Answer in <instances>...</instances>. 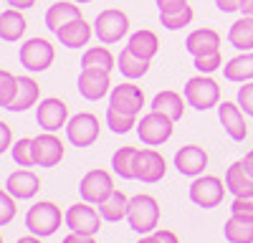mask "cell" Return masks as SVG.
<instances>
[{
  "instance_id": "1",
  "label": "cell",
  "mask_w": 253,
  "mask_h": 243,
  "mask_svg": "<svg viewBox=\"0 0 253 243\" xmlns=\"http://www.w3.org/2000/svg\"><path fill=\"white\" fill-rule=\"evenodd\" d=\"M126 220H129V228L137 233H152L157 228L160 220V205L152 195H134L129 200V210H126Z\"/></svg>"
},
{
  "instance_id": "2",
  "label": "cell",
  "mask_w": 253,
  "mask_h": 243,
  "mask_svg": "<svg viewBox=\"0 0 253 243\" xmlns=\"http://www.w3.org/2000/svg\"><path fill=\"white\" fill-rule=\"evenodd\" d=\"M26 228L38 236V238H46V236H53L58 228H61V210L58 205L48 200H41L26 213Z\"/></svg>"
},
{
  "instance_id": "3",
  "label": "cell",
  "mask_w": 253,
  "mask_h": 243,
  "mask_svg": "<svg viewBox=\"0 0 253 243\" xmlns=\"http://www.w3.org/2000/svg\"><path fill=\"white\" fill-rule=\"evenodd\" d=\"M185 99H187V104L195 107L198 112L213 109V107H218L220 86L210 76H195L185 84Z\"/></svg>"
},
{
  "instance_id": "4",
  "label": "cell",
  "mask_w": 253,
  "mask_h": 243,
  "mask_svg": "<svg viewBox=\"0 0 253 243\" xmlns=\"http://www.w3.org/2000/svg\"><path fill=\"white\" fill-rule=\"evenodd\" d=\"M172 124L175 122L170 117H165L162 112H150V114H144L139 119V124H137V134L139 139L144 142L147 147H157L162 145V142H167L172 137Z\"/></svg>"
},
{
  "instance_id": "5",
  "label": "cell",
  "mask_w": 253,
  "mask_h": 243,
  "mask_svg": "<svg viewBox=\"0 0 253 243\" xmlns=\"http://www.w3.org/2000/svg\"><path fill=\"white\" fill-rule=\"evenodd\" d=\"M126 31H129V18L114 8L101 10L94 20V33L101 43H117V40L126 36Z\"/></svg>"
},
{
  "instance_id": "6",
  "label": "cell",
  "mask_w": 253,
  "mask_h": 243,
  "mask_svg": "<svg viewBox=\"0 0 253 243\" xmlns=\"http://www.w3.org/2000/svg\"><path fill=\"white\" fill-rule=\"evenodd\" d=\"M18 58H20V64H23L28 71L38 74V71H46L53 64L56 51H53V46L48 43L46 38H31L28 43L20 46Z\"/></svg>"
},
{
  "instance_id": "7",
  "label": "cell",
  "mask_w": 253,
  "mask_h": 243,
  "mask_svg": "<svg viewBox=\"0 0 253 243\" xmlns=\"http://www.w3.org/2000/svg\"><path fill=\"white\" fill-rule=\"evenodd\" d=\"M228 185H223L220 177H213V175H203L198 177L193 185H190V200L200 208H215L223 202V195H225Z\"/></svg>"
},
{
  "instance_id": "8",
  "label": "cell",
  "mask_w": 253,
  "mask_h": 243,
  "mask_svg": "<svg viewBox=\"0 0 253 243\" xmlns=\"http://www.w3.org/2000/svg\"><path fill=\"white\" fill-rule=\"evenodd\" d=\"M79 193H81V198L86 202L99 205V202H104L114 193V180H112L109 172H104V170H91V172H86L81 177Z\"/></svg>"
},
{
  "instance_id": "9",
  "label": "cell",
  "mask_w": 253,
  "mask_h": 243,
  "mask_svg": "<svg viewBox=\"0 0 253 243\" xmlns=\"http://www.w3.org/2000/svg\"><path fill=\"white\" fill-rule=\"evenodd\" d=\"M66 134H69V142L76 147H89L96 142L99 137V119L89 112H81L76 117H71L66 122Z\"/></svg>"
},
{
  "instance_id": "10",
  "label": "cell",
  "mask_w": 253,
  "mask_h": 243,
  "mask_svg": "<svg viewBox=\"0 0 253 243\" xmlns=\"http://www.w3.org/2000/svg\"><path fill=\"white\" fill-rule=\"evenodd\" d=\"M66 226L74 231V233H81V236H94L99 228H101V215L91 208V202H76L66 210Z\"/></svg>"
},
{
  "instance_id": "11",
  "label": "cell",
  "mask_w": 253,
  "mask_h": 243,
  "mask_svg": "<svg viewBox=\"0 0 253 243\" xmlns=\"http://www.w3.org/2000/svg\"><path fill=\"white\" fill-rule=\"evenodd\" d=\"M167 172L165 157L157 150H139L134 160V180L142 182H160Z\"/></svg>"
},
{
  "instance_id": "12",
  "label": "cell",
  "mask_w": 253,
  "mask_h": 243,
  "mask_svg": "<svg viewBox=\"0 0 253 243\" xmlns=\"http://www.w3.org/2000/svg\"><path fill=\"white\" fill-rule=\"evenodd\" d=\"M109 107L117 109V112H122V114L137 117V114L142 112V107H144V94H142V89L134 86V84H119V86H114V91H112Z\"/></svg>"
},
{
  "instance_id": "13",
  "label": "cell",
  "mask_w": 253,
  "mask_h": 243,
  "mask_svg": "<svg viewBox=\"0 0 253 243\" xmlns=\"http://www.w3.org/2000/svg\"><path fill=\"white\" fill-rule=\"evenodd\" d=\"M69 119V107L63 104L61 99H43L41 101V107L36 109V122L41 129L46 132H56L66 124Z\"/></svg>"
},
{
  "instance_id": "14",
  "label": "cell",
  "mask_w": 253,
  "mask_h": 243,
  "mask_svg": "<svg viewBox=\"0 0 253 243\" xmlns=\"http://www.w3.org/2000/svg\"><path fill=\"white\" fill-rule=\"evenodd\" d=\"M109 71H101V69H81L79 74V91L84 99L96 101L101 96H107L109 91Z\"/></svg>"
},
{
  "instance_id": "15",
  "label": "cell",
  "mask_w": 253,
  "mask_h": 243,
  "mask_svg": "<svg viewBox=\"0 0 253 243\" xmlns=\"http://www.w3.org/2000/svg\"><path fill=\"white\" fill-rule=\"evenodd\" d=\"M33 157H36V165L38 167H53V165H58L61 157H63L61 139L53 137V132L38 134L33 139Z\"/></svg>"
},
{
  "instance_id": "16",
  "label": "cell",
  "mask_w": 253,
  "mask_h": 243,
  "mask_svg": "<svg viewBox=\"0 0 253 243\" xmlns=\"http://www.w3.org/2000/svg\"><path fill=\"white\" fill-rule=\"evenodd\" d=\"M218 117H220V124H223V129L228 132L230 139H236V142L246 139L248 127H246L243 109L238 104H233V101H223V104H218Z\"/></svg>"
},
{
  "instance_id": "17",
  "label": "cell",
  "mask_w": 253,
  "mask_h": 243,
  "mask_svg": "<svg viewBox=\"0 0 253 243\" xmlns=\"http://www.w3.org/2000/svg\"><path fill=\"white\" fill-rule=\"evenodd\" d=\"M175 167H177L180 175L195 177V175H200V172L208 167V152H205L203 147L187 145V147L177 150V155H175Z\"/></svg>"
},
{
  "instance_id": "18",
  "label": "cell",
  "mask_w": 253,
  "mask_h": 243,
  "mask_svg": "<svg viewBox=\"0 0 253 243\" xmlns=\"http://www.w3.org/2000/svg\"><path fill=\"white\" fill-rule=\"evenodd\" d=\"M185 48L193 53L195 58L198 56H208V53H215V51H220V36L213 28H198V31H193L187 36Z\"/></svg>"
},
{
  "instance_id": "19",
  "label": "cell",
  "mask_w": 253,
  "mask_h": 243,
  "mask_svg": "<svg viewBox=\"0 0 253 243\" xmlns=\"http://www.w3.org/2000/svg\"><path fill=\"white\" fill-rule=\"evenodd\" d=\"M5 188H8V193H10L13 198L28 200V198H33V195L38 193L41 180H38V175L31 172V170H18V172H13V175L8 177Z\"/></svg>"
},
{
  "instance_id": "20",
  "label": "cell",
  "mask_w": 253,
  "mask_h": 243,
  "mask_svg": "<svg viewBox=\"0 0 253 243\" xmlns=\"http://www.w3.org/2000/svg\"><path fill=\"white\" fill-rule=\"evenodd\" d=\"M225 185L236 198L241 195H253V175L246 170L243 162H233L225 172Z\"/></svg>"
},
{
  "instance_id": "21",
  "label": "cell",
  "mask_w": 253,
  "mask_h": 243,
  "mask_svg": "<svg viewBox=\"0 0 253 243\" xmlns=\"http://www.w3.org/2000/svg\"><path fill=\"white\" fill-rule=\"evenodd\" d=\"M79 18H81L79 5H74V3H56V5H51L46 10V26H48V31L58 33L63 26L74 23V20H79Z\"/></svg>"
},
{
  "instance_id": "22",
  "label": "cell",
  "mask_w": 253,
  "mask_h": 243,
  "mask_svg": "<svg viewBox=\"0 0 253 243\" xmlns=\"http://www.w3.org/2000/svg\"><path fill=\"white\" fill-rule=\"evenodd\" d=\"M58 40L66 48H81V46H86L89 43V38H91V28H89V23L84 18H79V20H74V23H69V26H63L58 33Z\"/></svg>"
},
{
  "instance_id": "23",
  "label": "cell",
  "mask_w": 253,
  "mask_h": 243,
  "mask_svg": "<svg viewBox=\"0 0 253 243\" xmlns=\"http://www.w3.org/2000/svg\"><path fill=\"white\" fill-rule=\"evenodd\" d=\"M38 101V84H36V79L31 76H20L18 79V89H15V96L10 101V112H26L31 109L33 104Z\"/></svg>"
},
{
  "instance_id": "24",
  "label": "cell",
  "mask_w": 253,
  "mask_h": 243,
  "mask_svg": "<svg viewBox=\"0 0 253 243\" xmlns=\"http://www.w3.org/2000/svg\"><path fill=\"white\" fill-rule=\"evenodd\" d=\"M223 76L228 81H238V84L251 81L253 79V51H243L241 56L230 58L223 69Z\"/></svg>"
},
{
  "instance_id": "25",
  "label": "cell",
  "mask_w": 253,
  "mask_h": 243,
  "mask_svg": "<svg viewBox=\"0 0 253 243\" xmlns=\"http://www.w3.org/2000/svg\"><path fill=\"white\" fill-rule=\"evenodd\" d=\"M26 18L20 15V10H15V8H8V10H3L0 13V38L3 40H20V36L26 33Z\"/></svg>"
},
{
  "instance_id": "26",
  "label": "cell",
  "mask_w": 253,
  "mask_h": 243,
  "mask_svg": "<svg viewBox=\"0 0 253 243\" xmlns=\"http://www.w3.org/2000/svg\"><path fill=\"white\" fill-rule=\"evenodd\" d=\"M228 40L238 51H253V18L251 15L238 18L228 31Z\"/></svg>"
},
{
  "instance_id": "27",
  "label": "cell",
  "mask_w": 253,
  "mask_h": 243,
  "mask_svg": "<svg viewBox=\"0 0 253 243\" xmlns=\"http://www.w3.org/2000/svg\"><path fill=\"white\" fill-rule=\"evenodd\" d=\"M126 48H129L134 56H139V58H144V61H150V58L157 53V48H160V40H157V36H155L152 31H144V28H142V31L132 33Z\"/></svg>"
},
{
  "instance_id": "28",
  "label": "cell",
  "mask_w": 253,
  "mask_h": 243,
  "mask_svg": "<svg viewBox=\"0 0 253 243\" xmlns=\"http://www.w3.org/2000/svg\"><path fill=\"white\" fill-rule=\"evenodd\" d=\"M126 210H129V198H126L124 193H119L117 188H114V193H112L107 200L99 202V213H101V218H104V220H109V223H117V220L126 218Z\"/></svg>"
},
{
  "instance_id": "29",
  "label": "cell",
  "mask_w": 253,
  "mask_h": 243,
  "mask_svg": "<svg viewBox=\"0 0 253 243\" xmlns=\"http://www.w3.org/2000/svg\"><path fill=\"white\" fill-rule=\"evenodd\" d=\"M152 109L155 112H162L165 117H170L172 122L182 119V112H185V104H182V96L177 91H162L152 99Z\"/></svg>"
},
{
  "instance_id": "30",
  "label": "cell",
  "mask_w": 253,
  "mask_h": 243,
  "mask_svg": "<svg viewBox=\"0 0 253 243\" xmlns=\"http://www.w3.org/2000/svg\"><path fill=\"white\" fill-rule=\"evenodd\" d=\"M117 64H119V71L126 76V79H139L147 74V69H150V61H144L139 56H134L129 48H124L117 58Z\"/></svg>"
},
{
  "instance_id": "31",
  "label": "cell",
  "mask_w": 253,
  "mask_h": 243,
  "mask_svg": "<svg viewBox=\"0 0 253 243\" xmlns=\"http://www.w3.org/2000/svg\"><path fill=\"white\" fill-rule=\"evenodd\" d=\"M137 152L134 147H122L114 152L112 157V167L114 172L122 177V180H134V160H137Z\"/></svg>"
},
{
  "instance_id": "32",
  "label": "cell",
  "mask_w": 253,
  "mask_h": 243,
  "mask_svg": "<svg viewBox=\"0 0 253 243\" xmlns=\"http://www.w3.org/2000/svg\"><path fill=\"white\" fill-rule=\"evenodd\" d=\"M223 231L230 243H253V220H243L233 215L223 226Z\"/></svg>"
},
{
  "instance_id": "33",
  "label": "cell",
  "mask_w": 253,
  "mask_h": 243,
  "mask_svg": "<svg viewBox=\"0 0 253 243\" xmlns=\"http://www.w3.org/2000/svg\"><path fill=\"white\" fill-rule=\"evenodd\" d=\"M81 66L84 69H101V71H112L114 69V56L109 53V48H89L81 58Z\"/></svg>"
},
{
  "instance_id": "34",
  "label": "cell",
  "mask_w": 253,
  "mask_h": 243,
  "mask_svg": "<svg viewBox=\"0 0 253 243\" xmlns=\"http://www.w3.org/2000/svg\"><path fill=\"white\" fill-rule=\"evenodd\" d=\"M190 20H193V8H190V5H185L180 10H172V13H160V23L167 31L185 28V26H190Z\"/></svg>"
},
{
  "instance_id": "35",
  "label": "cell",
  "mask_w": 253,
  "mask_h": 243,
  "mask_svg": "<svg viewBox=\"0 0 253 243\" xmlns=\"http://www.w3.org/2000/svg\"><path fill=\"white\" fill-rule=\"evenodd\" d=\"M107 127L112 129V132H117V134H126L132 127H137L134 124V117L132 114H122V112H117V109H107Z\"/></svg>"
},
{
  "instance_id": "36",
  "label": "cell",
  "mask_w": 253,
  "mask_h": 243,
  "mask_svg": "<svg viewBox=\"0 0 253 243\" xmlns=\"http://www.w3.org/2000/svg\"><path fill=\"white\" fill-rule=\"evenodd\" d=\"M13 160L20 167H33L36 157H33V139H18L13 145Z\"/></svg>"
},
{
  "instance_id": "37",
  "label": "cell",
  "mask_w": 253,
  "mask_h": 243,
  "mask_svg": "<svg viewBox=\"0 0 253 243\" xmlns=\"http://www.w3.org/2000/svg\"><path fill=\"white\" fill-rule=\"evenodd\" d=\"M15 89H18V79L10 71H0V107H5V109L10 107Z\"/></svg>"
},
{
  "instance_id": "38",
  "label": "cell",
  "mask_w": 253,
  "mask_h": 243,
  "mask_svg": "<svg viewBox=\"0 0 253 243\" xmlns=\"http://www.w3.org/2000/svg\"><path fill=\"white\" fill-rule=\"evenodd\" d=\"M230 213L236 218H243V220H253V195H241L233 200L230 205Z\"/></svg>"
},
{
  "instance_id": "39",
  "label": "cell",
  "mask_w": 253,
  "mask_h": 243,
  "mask_svg": "<svg viewBox=\"0 0 253 243\" xmlns=\"http://www.w3.org/2000/svg\"><path fill=\"white\" fill-rule=\"evenodd\" d=\"M220 66H223L220 51L208 53V56H198V58H195V69H198L200 74H210V71H215V69H220Z\"/></svg>"
},
{
  "instance_id": "40",
  "label": "cell",
  "mask_w": 253,
  "mask_h": 243,
  "mask_svg": "<svg viewBox=\"0 0 253 243\" xmlns=\"http://www.w3.org/2000/svg\"><path fill=\"white\" fill-rule=\"evenodd\" d=\"M15 218V202L8 190H0V226H5Z\"/></svg>"
},
{
  "instance_id": "41",
  "label": "cell",
  "mask_w": 253,
  "mask_h": 243,
  "mask_svg": "<svg viewBox=\"0 0 253 243\" xmlns=\"http://www.w3.org/2000/svg\"><path fill=\"white\" fill-rule=\"evenodd\" d=\"M238 107H243V112L253 117V81H246L238 89Z\"/></svg>"
},
{
  "instance_id": "42",
  "label": "cell",
  "mask_w": 253,
  "mask_h": 243,
  "mask_svg": "<svg viewBox=\"0 0 253 243\" xmlns=\"http://www.w3.org/2000/svg\"><path fill=\"white\" fill-rule=\"evenodd\" d=\"M185 5H187V0H157L160 13H172V10H180Z\"/></svg>"
},
{
  "instance_id": "43",
  "label": "cell",
  "mask_w": 253,
  "mask_h": 243,
  "mask_svg": "<svg viewBox=\"0 0 253 243\" xmlns=\"http://www.w3.org/2000/svg\"><path fill=\"white\" fill-rule=\"evenodd\" d=\"M8 147H10V127L5 124V122H0V155H3Z\"/></svg>"
},
{
  "instance_id": "44",
  "label": "cell",
  "mask_w": 253,
  "mask_h": 243,
  "mask_svg": "<svg viewBox=\"0 0 253 243\" xmlns=\"http://www.w3.org/2000/svg\"><path fill=\"white\" fill-rule=\"evenodd\" d=\"M215 5L223 13H236V10H241V0H215Z\"/></svg>"
},
{
  "instance_id": "45",
  "label": "cell",
  "mask_w": 253,
  "mask_h": 243,
  "mask_svg": "<svg viewBox=\"0 0 253 243\" xmlns=\"http://www.w3.org/2000/svg\"><path fill=\"white\" fill-rule=\"evenodd\" d=\"M63 243H94V236H81V233H74L63 238Z\"/></svg>"
},
{
  "instance_id": "46",
  "label": "cell",
  "mask_w": 253,
  "mask_h": 243,
  "mask_svg": "<svg viewBox=\"0 0 253 243\" xmlns=\"http://www.w3.org/2000/svg\"><path fill=\"white\" fill-rule=\"evenodd\" d=\"M155 238L160 243H177V236L172 231H155Z\"/></svg>"
},
{
  "instance_id": "47",
  "label": "cell",
  "mask_w": 253,
  "mask_h": 243,
  "mask_svg": "<svg viewBox=\"0 0 253 243\" xmlns=\"http://www.w3.org/2000/svg\"><path fill=\"white\" fill-rule=\"evenodd\" d=\"M5 3L15 10H26V8H33L36 5V0H5Z\"/></svg>"
},
{
  "instance_id": "48",
  "label": "cell",
  "mask_w": 253,
  "mask_h": 243,
  "mask_svg": "<svg viewBox=\"0 0 253 243\" xmlns=\"http://www.w3.org/2000/svg\"><path fill=\"white\" fill-rule=\"evenodd\" d=\"M241 13L253 18V0H241Z\"/></svg>"
},
{
  "instance_id": "49",
  "label": "cell",
  "mask_w": 253,
  "mask_h": 243,
  "mask_svg": "<svg viewBox=\"0 0 253 243\" xmlns=\"http://www.w3.org/2000/svg\"><path fill=\"white\" fill-rule=\"evenodd\" d=\"M243 165H246V170H248V172L253 175V150H251V152H248V155L243 157Z\"/></svg>"
},
{
  "instance_id": "50",
  "label": "cell",
  "mask_w": 253,
  "mask_h": 243,
  "mask_svg": "<svg viewBox=\"0 0 253 243\" xmlns=\"http://www.w3.org/2000/svg\"><path fill=\"white\" fill-rule=\"evenodd\" d=\"M137 243H160V241H157V238H155V233H152V236H144V238H139Z\"/></svg>"
},
{
  "instance_id": "51",
  "label": "cell",
  "mask_w": 253,
  "mask_h": 243,
  "mask_svg": "<svg viewBox=\"0 0 253 243\" xmlns=\"http://www.w3.org/2000/svg\"><path fill=\"white\" fill-rule=\"evenodd\" d=\"M18 243H41V241H38V236H28V238H20Z\"/></svg>"
},
{
  "instance_id": "52",
  "label": "cell",
  "mask_w": 253,
  "mask_h": 243,
  "mask_svg": "<svg viewBox=\"0 0 253 243\" xmlns=\"http://www.w3.org/2000/svg\"><path fill=\"white\" fill-rule=\"evenodd\" d=\"M74 3H91V0H74Z\"/></svg>"
},
{
  "instance_id": "53",
  "label": "cell",
  "mask_w": 253,
  "mask_h": 243,
  "mask_svg": "<svg viewBox=\"0 0 253 243\" xmlns=\"http://www.w3.org/2000/svg\"><path fill=\"white\" fill-rule=\"evenodd\" d=\"M0 243H3V236H0Z\"/></svg>"
}]
</instances>
